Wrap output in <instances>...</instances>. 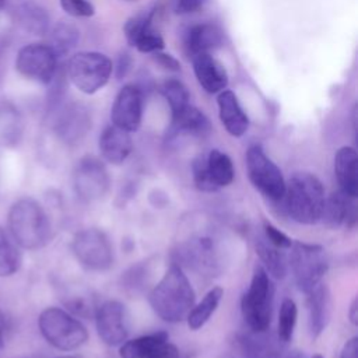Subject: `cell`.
Wrapping results in <instances>:
<instances>
[{
  "instance_id": "obj_7",
  "label": "cell",
  "mask_w": 358,
  "mask_h": 358,
  "mask_svg": "<svg viewBox=\"0 0 358 358\" xmlns=\"http://www.w3.org/2000/svg\"><path fill=\"white\" fill-rule=\"evenodd\" d=\"M113 66L108 56L99 52H78L67 63V77L84 94H95L106 85Z\"/></svg>"
},
{
  "instance_id": "obj_22",
  "label": "cell",
  "mask_w": 358,
  "mask_h": 358,
  "mask_svg": "<svg viewBox=\"0 0 358 358\" xmlns=\"http://www.w3.org/2000/svg\"><path fill=\"white\" fill-rule=\"evenodd\" d=\"M322 218L330 227H352L357 221L355 197L345 194L340 189L324 200Z\"/></svg>"
},
{
  "instance_id": "obj_23",
  "label": "cell",
  "mask_w": 358,
  "mask_h": 358,
  "mask_svg": "<svg viewBox=\"0 0 358 358\" xmlns=\"http://www.w3.org/2000/svg\"><path fill=\"white\" fill-rule=\"evenodd\" d=\"M281 340L268 330H249L239 337L241 351L245 358H281Z\"/></svg>"
},
{
  "instance_id": "obj_6",
  "label": "cell",
  "mask_w": 358,
  "mask_h": 358,
  "mask_svg": "<svg viewBox=\"0 0 358 358\" xmlns=\"http://www.w3.org/2000/svg\"><path fill=\"white\" fill-rule=\"evenodd\" d=\"M289 267L299 291L309 292L319 282L329 268L326 249L316 243L292 242Z\"/></svg>"
},
{
  "instance_id": "obj_12",
  "label": "cell",
  "mask_w": 358,
  "mask_h": 358,
  "mask_svg": "<svg viewBox=\"0 0 358 358\" xmlns=\"http://www.w3.org/2000/svg\"><path fill=\"white\" fill-rule=\"evenodd\" d=\"M15 69L22 77L49 85L57 73V56L46 43H28L18 50Z\"/></svg>"
},
{
  "instance_id": "obj_26",
  "label": "cell",
  "mask_w": 358,
  "mask_h": 358,
  "mask_svg": "<svg viewBox=\"0 0 358 358\" xmlns=\"http://www.w3.org/2000/svg\"><path fill=\"white\" fill-rule=\"evenodd\" d=\"M284 249H280L270 243L266 238H259L256 242V253L263 263V268L268 273L270 277L281 280L287 275L288 262L285 257Z\"/></svg>"
},
{
  "instance_id": "obj_10",
  "label": "cell",
  "mask_w": 358,
  "mask_h": 358,
  "mask_svg": "<svg viewBox=\"0 0 358 358\" xmlns=\"http://www.w3.org/2000/svg\"><path fill=\"white\" fill-rule=\"evenodd\" d=\"M76 259L88 270L106 271L113 264V249L105 232L87 228L77 232L71 243Z\"/></svg>"
},
{
  "instance_id": "obj_30",
  "label": "cell",
  "mask_w": 358,
  "mask_h": 358,
  "mask_svg": "<svg viewBox=\"0 0 358 358\" xmlns=\"http://www.w3.org/2000/svg\"><path fill=\"white\" fill-rule=\"evenodd\" d=\"M21 252L14 239L0 227V277H10L21 267Z\"/></svg>"
},
{
  "instance_id": "obj_19",
  "label": "cell",
  "mask_w": 358,
  "mask_h": 358,
  "mask_svg": "<svg viewBox=\"0 0 358 358\" xmlns=\"http://www.w3.org/2000/svg\"><path fill=\"white\" fill-rule=\"evenodd\" d=\"M211 124L207 116L193 105H186L180 110L172 113V123L168 130L169 138L178 136H196L204 137L210 133Z\"/></svg>"
},
{
  "instance_id": "obj_43",
  "label": "cell",
  "mask_w": 358,
  "mask_h": 358,
  "mask_svg": "<svg viewBox=\"0 0 358 358\" xmlns=\"http://www.w3.org/2000/svg\"><path fill=\"white\" fill-rule=\"evenodd\" d=\"M203 0H176L179 13H192L201 6Z\"/></svg>"
},
{
  "instance_id": "obj_16",
  "label": "cell",
  "mask_w": 358,
  "mask_h": 358,
  "mask_svg": "<svg viewBox=\"0 0 358 358\" xmlns=\"http://www.w3.org/2000/svg\"><path fill=\"white\" fill-rule=\"evenodd\" d=\"M143 117V94L134 84H126L115 96L110 120L119 129L126 131H136L141 124Z\"/></svg>"
},
{
  "instance_id": "obj_28",
  "label": "cell",
  "mask_w": 358,
  "mask_h": 358,
  "mask_svg": "<svg viewBox=\"0 0 358 358\" xmlns=\"http://www.w3.org/2000/svg\"><path fill=\"white\" fill-rule=\"evenodd\" d=\"M224 296V289L221 287H213L203 299L190 309L187 313V324L192 330L201 329L211 317V315L217 310L221 299Z\"/></svg>"
},
{
  "instance_id": "obj_36",
  "label": "cell",
  "mask_w": 358,
  "mask_h": 358,
  "mask_svg": "<svg viewBox=\"0 0 358 358\" xmlns=\"http://www.w3.org/2000/svg\"><path fill=\"white\" fill-rule=\"evenodd\" d=\"M131 46L143 53H154L164 49V39L155 29H152V27H150L141 35H138Z\"/></svg>"
},
{
  "instance_id": "obj_42",
  "label": "cell",
  "mask_w": 358,
  "mask_h": 358,
  "mask_svg": "<svg viewBox=\"0 0 358 358\" xmlns=\"http://www.w3.org/2000/svg\"><path fill=\"white\" fill-rule=\"evenodd\" d=\"M340 358H358V338L357 337L350 338L343 345Z\"/></svg>"
},
{
  "instance_id": "obj_39",
  "label": "cell",
  "mask_w": 358,
  "mask_h": 358,
  "mask_svg": "<svg viewBox=\"0 0 358 358\" xmlns=\"http://www.w3.org/2000/svg\"><path fill=\"white\" fill-rule=\"evenodd\" d=\"M147 358H182V352L175 344L169 343V338H164L151 350Z\"/></svg>"
},
{
  "instance_id": "obj_25",
  "label": "cell",
  "mask_w": 358,
  "mask_h": 358,
  "mask_svg": "<svg viewBox=\"0 0 358 358\" xmlns=\"http://www.w3.org/2000/svg\"><path fill=\"white\" fill-rule=\"evenodd\" d=\"M222 43V32L214 24L193 25L185 36V48L193 57L199 53H210Z\"/></svg>"
},
{
  "instance_id": "obj_2",
  "label": "cell",
  "mask_w": 358,
  "mask_h": 358,
  "mask_svg": "<svg viewBox=\"0 0 358 358\" xmlns=\"http://www.w3.org/2000/svg\"><path fill=\"white\" fill-rule=\"evenodd\" d=\"M324 200V187L317 176L310 172H295L285 182L280 203L292 221L310 225L322 220Z\"/></svg>"
},
{
  "instance_id": "obj_5",
  "label": "cell",
  "mask_w": 358,
  "mask_h": 358,
  "mask_svg": "<svg viewBox=\"0 0 358 358\" xmlns=\"http://www.w3.org/2000/svg\"><path fill=\"white\" fill-rule=\"evenodd\" d=\"M38 327L42 337L62 351L77 350L88 340L85 326L60 308L50 306L43 309L38 319Z\"/></svg>"
},
{
  "instance_id": "obj_4",
  "label": "cell",
  "mask_w": 358,
  "mask_h": 358,
  "mask_svg": "<svg viewBox=\"0 0 358 358\" xmlns=\"http://www.w3.org/2000/svg\"><path fill=\"white\" fill-rule=\"evenodd\" d=\"M274 305V285L268 273L256 266L249 288L241 301L242 316L253 331H264L270 329Z\"/></svg>"
},
{
  "instance_id": "obj_47",
  "label": "cell",
  "mask_w": 358,
  "mask_h": 358,
  "mask_svg": "<svg viewBox=\"0 0 358 358\" xmlns=\"http://www.w3.org/2000/svg\"><path fill=\"white\" fill-rule=\"evenodd\" d=\"M312 358H324L322 354H315Z\"/></svg>"
},
{
  "instance_id": "obj_34",
  "label": "cell",
  "mask_w": 358,
  "mask_h": 358,
  "mask_svg": "<svg viewBox=\"0 0 358 358\" xmlns=\"http://www.w3.org/2000/svg\"><path fill=\"white\" fill-rule=\"evenodd\" d=\"M21 136V123L15 113L0 115V145H13Z\"/></svg>"
},
{
  "instance_id": "obj_8",
  "label": "cell",
  "mask_w": 358,
  "mask_h": 358,
  "mask_svg": "<svg viewBox=\"0 0 358 358\" xmlns=\"http://www.w3.org/2000/svg\"><path fill=\"white\" fill-rule=\"evenodd\" d=\"M175 256L179 266H186L201 275L213 277L221 271V257L215 239L207 234H197L180 242Z\"/></svg>"
},
{
  "instance_id": "obj_33",
  "label": "cell",
  "mask_w": 358,
  "mask_h": 358,
  "mask_svg": "<svg viewBox=\"0 0 358 358\" xmlns=\"http://www.w3.org/2000/svg\"><path fill=\"white\" fill-rule=\"evenodd\" d=\"M161 92H162L164 98L166 99L172 113L180 110L182 108H185L186 105L190 103L189 102L190 95H189L186 85L176 78L166 80L161 87Z\"/></svg>"
},
{
  "instance_id": "obj_13",
  "label": "cell",
  "mask_w": 358,
  "mask_h": 358,
  "mask_svg": "<svg viewBox=\"0 0 358 358\" xmlns=\"http://www.w3.org/2000/svg\"><path fill=\"white\" fill-rule=\"evenodd\" d=\"M109 173L105 164L94 157H83L73 171V186L76 194L87 203L102 199L109 189Z\"/></svg>"
},
{
  "instance_id": "obj_3",
  "label": "cell",
  "mask_w": 358,
  "mask_h": 358,
  "mask_svg": "<svg viewBox=\"0 0 358 358\" xmlns=\"http://www.w3.org/2000/svg\"><path fill=\"white\" fill-rule=\"evenodd\" d=\"M7 227L14 242L28 250L43 248L52 236L46 211L31 197L20 199L10 207Z\"/></svg>"
},
{
  "instance_id": "obj_37",
  "label": "cell",
  "mask_w": 358,
  "mask_h": 358,
  "mask_svg": "<svg viewBox=\"0 0 358 358\" xmlns=\"http://www.w3.org/2000/svg\"><path fill=\"white\" fill-rule=\"evenodd\" d=\"M60 7L71 17H91L95 13L90 0H60Z\"/></svg>"
},
{
  "instance_id": "obj_11",
  "label": "cell",
  "mask_w": 358,
  "mask_h": 358,
  "mask_svg": "<svg viewBox=\"0 0 358 358\" xmlns=\"http://www.w3.org/2000/svg\"><path fill=\"white\" fill-rule=\"evenodd\" d=\"M194 186L201 192H215L234 180L232 159L220 150H211L206 157H197L192 164Z\"/></svg>"
},
{
  "instance_id": "obj_46",
  "label": "cell",
  "mask_w": 358,
  "mask_h": 358,
  "mask_svg": "<svg viewBox=\"0 0 358 358\" xmlns=\"http://www.w3.org/2000/svg\"><path fill=\"white\" fill-rule=\"evenodd\" d=\"M56 358H77V357H73V355H62V357H56Z\"/></svg>"
},
{
  "instance_id": "obj_15",
  "label": "cell",
  "mask_w": 358,
  "mask_h": 358,
  "mask_svg": "<svg viewBox=\"0 0 358 358\" xmlns=\"http://www.w3.org/2000/svg\"><path fill=\"white\" fill-rule=\"evenodd\" d=\"M53 113V130L66 144L81 141L91 129V116L87 108L80 103L57 106Z\"/></svg>"
},
{
  "instance_id": "obj_44",
  "label": "cell",
  "mask_w": 358,
  "mask_h": 358,
  "mask_svg": "<svg viewBox=\"0 0 358 358\" xmlns=\"http://www.w3.org/2000/svg\"><path fill=\"white\" fill-rule=\"evenodd\" d=\"M348 319H350V322H351L354 326L358 324V301H357V298H354L352 302H351V305H350Z\"/></svg>"
},
{
  "instance_id": "obj_1",
  "label": "cell",
  "mask_w": 358,
  "mask_h": 358,
  "mask_svg": "<svg viewBox=\"0 0 358 358\" xmlns=\"http://www.w3.org/2000/svg\"><path fill=\"white\" fill-rule=\"evenodd\" d=\"M194 289L182 266L172 263L148 295L152 310L165 322L183 320L194 303Z\"/></svg>"
},
{
  "instance_id": "obj_41",
  "label": "cell",
  "mask_w": 358,
  "mask_h": 358,
  "mask_svg": "<svg viewBox=\"0 0 358 358\" xmlns=\"http://www.w3.org/2000/svg\"><path fill=\"white\" fill-rule=\"evenodd\" d=\"M131 67V57L127 52H123L119 55L117 62H116V67H115V74L117 80H122L123 77H126V74L129 73Z\"/></svg>"
},
{
  "instance_id": "obj_20",
  "label": "cell",
  "mask_w": 358,
  "mask_h": 358,
  "mask_svg": "<svg viewBox=\"0 0 358 358\" xmlns=\"http://www.w3.org/2000/svg\"><path fill=\"white\" fill-rule=\"evenodd\" d=\"M98 147L105 161L113 165H120L130 155L133 141L129 131L110 124L102 130L98 140Z\"/></svg>"
},
{
  "instance_id": "obj_31",
  "label": "cell",
  "mask_w": 358,
  "mask_h": 358,
  "mask_svg": "<svg viewBox=\"0 0 358 358\" xmlns=\"http://www.w3.org/2000/svg\"><path fill=\"white\" fill-rule=\"evenodd\" d=\"M164 338H169L166 331H155L140 336L133 340H126L120 347V358H147L151 350Z\"/></svg>"
},
{
  "instance_id": "obj_32",
  "label": "cell",
  "mask_w": 358,
  "mask_h": 358,
  "mask_svg": "<svg viewBox=\"0 0 358 358\" xmlns=\"http://www.w3.org/2000/svg\"><path fill=\"white\" fill-rule=\"evenodd\" d=\"M298 317V306L291 298H285L281 302L278 313V330L277 336L282 343H288L292 338L294 329Z\"/></svg>"
},
{
  "instance_id": "obj_35",
  "label": "cell",
  "mask_w": 358,
  "mask_h": 358,
  "mask_svg": "<svg viewBox=\"0 0 358 358\" xmlns=\"http://www.w3.org/2000/svg\"><path fill=\"white\" fill-rule=\"evenodd\" d=\"M152 11L151 13H143V14H137L131 18H129L124 24V35L126 39L130 45H133V42L138 38V35H141L145 29H148L151 27L152 22Z\"/></svg>"
},
{
  "instance_id": "obj_27",
  "label": "cell",
  "mask_w": 358,
  "mask_h": 358,
  "mask_svg": "<svg viewBox=\"0 0 358 358\" xmlns=\"http://www.w3.org/2000/svg\"><path fill=\"white\" fill-rule=\"evenodd\" d=\"M18 24L34 35H43L49 31L50 18L46 10L32 1H25L15 10Z\"/></svg>"
},
{
  "instance_id": "obj_21",
  "label": "cell",
  "mask_w": 358,
  "mask_h": 358,
  "mask_svg": "<svg viewBox=\"0 0 358 358\" xmlns=\"http://www.w3.org/2000/svg\"><path fill=\"white\" fill-rule=\"evenodd\" d=\"M218 116L225 130L232 137H241L249 127V117L241 106L238 96L229 91L222 90L217 98Z\"/></svg>"
},
{
  "instance_id": "obj_38",
  "label": "cell",
  "mask_w": 358,
  "mask_h": 358,
  "mask_svg": "<svg viewBox=\"0 0 358 358\" xmlns=\"http://www.w3.org/2000/svg\"><path fill=\"white\" fill-rule=\"evenodd\" d=\"M263 228H264V238L270 242V243H273L274 246H277V248H280V249H289L291 248V245H292V239L288 236V235H285L282 231H280L277 227H274L273 224H270V222H264V225H263Z\"/></svg>"
},
{
  "instance_id": "obj_45",
  "label": "cell",
  "mask_w": 358,
  "mask_h": 358,
  "mask_svg": "<svg viewBox=\"0 0 358 358\" xmlns=\"http://www.w3.org/2000/svg\"><path fill=\"white\" fill-rule=\"evenodd\" d=\"M3 343H4V319L0 312V348L3 347Z\"/></svg>"
},
{
  "instance_id": "obj_14",
  "label": "cell",
  "mask_w": 358,
  "mask_h": 358,
  "mask_svg": "<svg viewBox=\"0 0 358 358\" xmlns=\"http://www.w3.org/2000/svg\"><path fill=\"white\" fill-rule=\"evenodd\" d=\"M95 324L99 338L106 345H120L129 336V315L119 301H105L95 309Z\"/></svg>"
},
{
  "instance_id": "obj_9",
  "label": "cell",
  "mask_w": 358,
  "mask_h": 358,
  "mask_svg": "<svg viewBox=\"0 0 358 358\" xmlns=\"http://www.w3.org/2000/svg\"><path fill=\"white\" fill-rule=\"evenodd\" d=\"M246 171L256 190L271 201L281 200L285 190L282 172L257 144L249 147L246 151Z\"/></svg>"
},
{
  "instance_id": "obj_48",
  "label": "cell",
  "mask_w": 358,
  "mask_h": 358,
  "mask_svg": "<svg viewBox=\"0 0 358 358\" xmlns=\"http://www.w3.org/2000/svg\"><path fill=\"white\" fill-rule=\"evenodd\" d=\"M3 7H4V0H0V11H1Z\"/></svg>"
},
{
  "instance_id": "obj_40",
  "label": "cell",
  "mask_w": 358,
  "mask_h": 358,
  "mask_svg": "<svg viewBox=\"0 0 358 358\" xmlns=\"http://www.w3.org/2000/svg\"><path fill=\"white\" fill-rule=\"evenodd\" d=\"M152 59L157 62V64H159L165 70L180 71V63L169 53H164V52L158 50V52L152 53Z\"/></svg>"
},
{
  "instance_id": "obj_29",
  "label": "cell",
  "mask_w": 358,
  "mask_h": 358,
  "mask_svg": "<svg viewBox=\"0 0 358 358\" xmlns=\"http://www.w3.org/2000/svg\"><path fill=\"white\" fill-rule=\"evenodd\" d=\"M80 31L70 22H57L49 36V46L53 49L57 57L67 55L78 42Z\"/></svg>"
},
{
  "instance_id": "obj_18",
  "label": "cell",
  "mask_w": 358,
  "mask_h": 358,
  "mask_svg": "<svg viewBox=\"0 0 358 358\" xmlns=\"http://www.w3.org/2000/svg\"><path fill=\"white\" fill-rule=\"evenodd\" d=\"M194 76L208 94H217L227 88L228 73L225 67L210 53H199L193 57Z\"/></svg>"
},
{
  "instance_id": "obj_24",
  "label": "cell",
  "mask_w": 358,
  "mask_h": 358,
  "mask_svg": "<svg viewBox=\"0 0 358 358\" xmlns=\"http://www.w3.org/2000/svg\"><path fill=\"white\" fill-rule=\"evenodd\" d=\"M334 175L340 190L348 196L358 194V155L355 148L344 145L334 155Z\"/></svg>"
},
{
  "instance_id": "obj_17",
  "label": "cell",
  "mask_w": 358,
  "mask_h": 358,
  "mask_svg": "<svg viewBox=\"0 0 358 358\" xmlns=\"http://www.w3.org/2000/svg\"><path fill=\"white\" fill-rule=\"evenodd\" d=\"M306 298L308 308V323L309 331L313 338H317L324 329L327 327L331 313H333V299L329 287L323 282H319L312 288Z\"/></svg>"
}]
</instances>
